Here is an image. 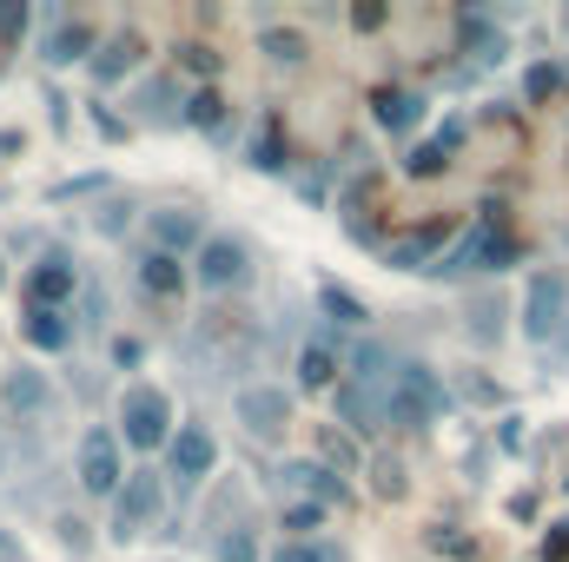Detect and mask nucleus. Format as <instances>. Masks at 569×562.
<instances>
[{"instance_id":"1","label":"nucleus","mask_w":569,"mask_h":562,"mask_svg":"<svg viewBox=\"0 0 569 562\" xmlns=\"http://www.w3.org/2000/svg\"><path fill=\"white\" fill-rule=\"evenodd\" d=\"M391 378H398L391 351H385V344H358V351H351V378L338 384V423H345V430H358V436L385 430Z\"/></svg>"},{"instance_id":"2","label":"nucleus","mask_w":569,"mask_h":562,"mask_svg":"<svg viewBox=\"0 0 569 562\" xmlns=\"http://www.w3.org/2000/svg\"><path fill=\"white\" fill-rule=\"evenodd\" d=\"M443 404H450V398H443V384H437L430 364H398L385 423H391V430H430V423L443 418Z\"/></svg>"},{"instance_id":"3","label":"nucleus","mask_w":569,"mask_h":562,"mask_svg":"<svg viewBox=\"0 0 569 562\" xmlns=\"http://www.w3.org/2000/svg\"><path fill=\"white\" fill-rule=\"evenodd\" d=\"M172 398L159 391V384H133L127 398H120V443H133V450H166L172 443Z\"/></svg>"},{"instance_id":"4","label":"nucleus","mask_w":569,"mask_h":562,"mask_svg":"<svg viewBox=\"0 0 569 562\" xmlns=\"http://www.w3.org/2000/svg\"><path fill=\"white\" fill-rule=\"evenodd\" d=\"M569 324V279L563 272H537L523 291V338L530 344H557Z\"/></svg>"},{"instance_id":"5","label":"nucleus","mask_w":569,"mask_h":562,"mask_svg":"<svg viewBox=\"0 0 569 562\" xmlns=\"http://www.w3.org/2000/svg\"><path fill=\"white\" fill-rule=\"evenodd\" d=\"M212 470H219V443H212V430H206V423H179L172 443H166V476H172L179 490H199Z\"/></svg>"},{"instance_id":"6","label":"nucleus","mask_w":569,"mask_h":562,"mask_svg":"<svg viewBox=\"0 0 569 562\" xmlns=\"http://www.w3.org/2000/svg\"><path fill=\"white\" fill-rule=\"evenodd\" d=\"M192 279L206 284V291H239V284L252 279V252H246V239H199V252H192Z\"/></svg>"},{"instance_id":"7","label":"nucleus","mask_w":569,"mask_h":562,"mask_svg":"<svg viewBox=\"0 0 569 562\" xmlns=\"http://www.w3.org/2000/svg\"><path fill=\"white\" fill-rule=\"evenodd\" d=\"M159 510H166V490H159V476L152 470H133L127 483H120V496H113V536L127 543V536H140L159 523Z\"/></svg>"},{"instance_id":"8","label":"nucleus","mask_w":569,"mask_h":562,"mask_svg":"<svg viewBox=\"0 0 569 562\" xmlns=\"http://www.w3.org/2000/svg\"><path fill=\"white\" fill-rule=\"evenodd\" d=\"M127 470H120V430H87L80 436V490L87 496H120Z\"/></svg>"},{"instance_id":"9","label":"nucleus","mask_w":569,"mask_h":562,"mask_svg":"<svg viewBox=\"0 0 569 562\" xmlns=\"http://www.w3.org/2000/svg\"><path fill=\"white\" fill-rule=\"evenodd\" d=\"M239 423L252 430V436H279L284 423H291V391L284 384H239Z\"/></svg>"},{"instance_id":"10","label":"nucleus","mask_w":569,"mask_h":562,"mask_svg":"<svg viewBox=\"0 0 569 562\" xmlns=\"http://www.w3.org/2000/svg\"><path fill=\"white\" fill-rule=\"evenodd\" d=\"M443 245H450V219H437V225H425V232H411V239H398L385 259L398 265V272H430L437 259H443Z\"/></svg>"},{"instance_id":"11","label":"nucleus","mask_w":569,"mask_h":562,"mask_svg":"<svg viewBox=\"0 0 569 562\" xmlns=\"http://www.w3.org/2000/svg\"><path fill=\"white\" fill-rule=\"evenodd\" d=\"M371 113H378L385 133H411V127L425 120V93H411V87H378V93H371Z\"/></svg>"},{"instance_id":"12","label":"nucleus","mask_w":569,"mask_h":562,"mask_svg":"<svg viewBox=\"0 0 569 562\" xmlns=\"http://www.w3.org/2000/svg\"><path fill=\"white\" fill-rule=\"evenodd\" d=\"M140 60H146V40H140V33H113V40L93 53V80H100V87H113V80H127Z\"/></svg>"},{"instance_id":"13","label":"nucleus","mask_w":569,"mask_h":562,"mask_svg":"<svg viewBox=\"0 0 569 562\" xmlns=\"http://www.w3.org/2000/svg\"><path fill=\"white\" fill-rule=\"evenodd\" d=\"M463 145V120H443V133L437 140H425V145H411V159H405V172L411 179H437L443 165H450V152Z\"/></svg>"},{"instance_id":"14","label":"nucleus","mask_w":569,"mask_h":562,"mask_svg":"<svg viewBox=\"0 0 569 562\" xmlns=\"http://www.w3.org/2000/svg\"><path fill=\"white\" fill-rule=\"evenodd\" d=\"M73 265H67V259H60V252H53V259H47V265H33V279H27V291H33V304H47V311H60V304H67V298H73Z\"/></svg>"},{"instance_id":"15","label":"nucleus","mask_w":569,"mask_h":562,"mask_svg":"<svg viewBox=\"0 0 569 562\" xmlns=\"http://www.w3.org/2000/svg\"><path fill=\"white\" fill-rule=\"evenodd\" d=\"M140 284H146V298H166V304H172V298L186 291V265H179L172 252H159V245H152V252L140 259Z\"/></svg>"},{"instance_id":"16","label":"nucleus","mask_w":569,"mask_h":562,"mask_svg":"<svg viewBox=\"0 0 569 562\" xmlns=\"http://www.w3.org/2000/svg\"><path fill=\"white\" fill-rule=\"evenodd\" d=\"M100 40H93V27L87 20H60L53 33H47V67H73V60H87Z\"/></svg>"},{"instance_id":"17","label":"nucleus","mask_w":569,"mask_h":562,"mask_svg":"<svg viewBox=\"0 0 569 562\" xmlns=\"http://www.w3.org/2000/svg\"><path fill=\"white\" fill-rule=\"evenodd\" d=\"M284 483H291V490H305L311 503H351V490H345L325 463H284Z\"/></svg>"},{"instance_id":"18","label":"nucleus","mask_w":569,"mask_h":562,"mask_svg":"<svg viewBox=\"0 0 569 562\" xmlns=\"http://www.w3.org/2000/svg\"><path fill=\"white\" fill-rule=\"evenodd\" d=\"M0 398H7L13 418H40V411H47V378H40V371H7Z\"/></svg>"},{"instance_id":"19","label":"nucleus","mask_w":569,"mask_h":562,"mask_svg":"<svg viewBox=\"0 0 569 562\" xmlns=\"http://www.w3.org/2000/svg\"><path fill=\"white\" fill-rule=\"evenodd\" d=\"M20 331H27V344H33V351H67V338H73V331H67V318H60V311H47V304H33Z\"/></svg>"},{"instance_id":"20","label":"nucleus","mask_w":569,"mask_h":562,"mask_svg":"<svg viewBox=\"0 0 569 562\" xmlns=\"http://www.w3.org/2000/svg\"><path fill=\"white\" fill-rule=\"evenodd\" d=\"M284 159H291V152H284V120L266 113L259 133H252V165H259V172H284Z\"/></svg>"},{"instance_id":"21","label":"nucleus","mask_w":569,"mask_h":562,"mask_svg":"<svg viewBox=\"0 0 569 562\" xmlns=\"http://www.w3.org/2000/svg\"><path fill=\"white\" fill-rule=\"evenodd\" d=\"M457 33H463V47H470L477 60H503V47H510V40H503L483 13H457Z\"/></svg>"},{"instance_id":"22","label":"nucleus","mask_w":569,"mask_h":562,"mask_svg":"<svg viewBox=\"0 0 569 562\" xmlns=\"http://www.w3.org/2000/svg\"><path fill=\"white\" fill-rule=\"evenodd\" d=\"M365 476H371V490H378L385 503H398V496L411 490V483H405V456H398V450H378V456L365 463Z\"/></svg>"},{"instance_id":"23","label":"nucleus","mask_w":569,"mask_h":562,"mask_svg":"<svg viewBox=\"0 0 569 562\" xmlns=\"http://www.w3.org/2000/svg\"><path fill=\"white\" fill-rule=\"evenodd\" d=\"M179 120H186V127H199V133H226V100H219V87L192 93V100L179 107Z\"/></svg>"},{"instance_id":"24","label":"nucleus","mask_w":569,"mask_h":562,"mask_svg":"<svg viewBox=\"0 0 569 562\" xmlns=\"http://www.w3.org/2000/svg\"><path fill=\"white\" fill-rule=\"evenodd\" d=\"M331 378H338V358H331V344H305V351H298V384H305V391H325Z\"/></svg>"},{"instance_id":"25","label":"nucleus","mask_w":569,"mask_h":562,"mask_svg":"<svg viewBox=\"0 0 569 562\" xmlns=\"http://www.w3.org/2000/svg\"><path fill=\"white\" fill-rule=\"evenodd\" d=\"M318 311H325L331 324H365V318H371V311H365L345 284H318Z\"/></svg>"},{"instance_id":"26","label":"nucleus","mask_w":569,"mask_h":562,"mask_svg":"<svg viewBox=\"0 0 569 562\" xmlns=\"http://www.w3.org/2000/svg\"><path fill=\"white\" fill-rule=\"evenodd\" d=\"M259 53H272L279 67H298L311 47H305V33H291V27H259Z\"/></svg>"},{"instance_id":"27","label":"nucleus","mask_w":569,"mask_h":562,"mask_svg":"<svg viewBox=\"0 0 569 562\" xmlns=\"http://www.w3.org/2000/svg\"><path fill=\"white\" fill-rule=\"evenodd\" d=\"M557 93H563V67H557V60H537V67L523 73V100L543 107V100H557Z\"/></svg>"},{"instance_id":"28","label":"nucleus","mask_w":569,"mask_h":562,"mask_svg":"<svg viewBox=\"0 0 569 562\" xmlns=\"http://www.w3.org/2000/svg\"><path fill=\"white\" fill-rule=\"evenodd\" d=\"M152 232H159V252H172V259H179V245H192V239H199V225H192L186 212H159V219H152Z\"/></svg>"},{"instance_id":"29","label":"nucleus","mask_w":569,"mask_h":562,"mask_svg":"<svg viewBox=\"0 0 569 562\" xmlns=\"http://www.w3.org/2000/svg\"><path fill=\"white\" fill-rule=\"evenodd\" d=\"M219 562H259L252 523H226V530H219Z\"/></svg>"},{"instance_id":"30","label":"nucleus","mask_w":569,"mask_h":562,"mask_svg":"<svg viewBox=\"0 0 569 562\" xmlns=\"http://www.w3.org/2000/svg\"><path fill=\"white\" fill-rule=\"evenodd\" d=\"M272 562H345V550H331V543H284V550H272Z\"/></svg>"},{"instance_id":"31","label":"nucleus","mask_w":569,"mask_h":562,"mask_svg":"<svg viewBox=\"0 0 569 562\" xmlns=\"http://www.w3.org/2000/svg\"><path fill=\"white\" fill-rule=\"evenodd\" d=\"M430 550H437V556H457V562L477 556V543H470V536H457L450 523H437V530H430Z\"/></svg>"},{"instance_id":"32","label":"nucleus","mask_w":569,"mask_h":562,"mask_svg":"<svg viewBox=\"0 0 569 562\" xmlns=\"http://www.w3.org/2000/svg\"><path fill=\"white\" fill-rule=\"evenodd\" d=\"M179 67H186V73H206V80H212V73H219V53H206V47H179Z\"/></svg>"},{"instance_id":"33","label":"nucleus","mask_w":569,"mask_h":562,"mask_svg":"<svg viewBox=\"0 0 569 562\" xmlns=\"http://www.w3.org/2000/svg\"><path fill=\"white\" fill-rule=\"evenodd\" d=\"M325 523V503H291L284 510V530H318Z\"/></svg>"},{"instance_id":"34","label":"nucleus","mask_w":569,"mask_h":562,"mask_svg":"<svg viewBox=\"0 0 569 562\" xmlns=\"http://www.w3.org/2000/svg\"><path fill=\"white\" fill-rule=\"evenodd\" d=\"M27 33V7L20 0H0V40H20Z\"/></svg>"},{"instance_id":"35","label":"nucleus","mask_w":569,"mask_h":562,"mask_svg":"<svg viewBox=\"0 0 569 562\" xmlns=\"http://www.w3.org/2000/svg\"><path fill=\"white\" fill-rule=\"evenodd\" d=\"M351 27H358V33L385 27V7H378V0H358V7H351Z\"/></svg>"},{"instance_id":"36","label":"nucleus","mask_w":569,"mask_h":562,"mask_svg":"<svg viewBox=\"0 0 569 562\" xmlns=\"http://www.w3.org/2000/svg\"><path fill=\"white\" fill-rule=\"evenodd\" d=\"M325 456H331V463H345V470H358V450H351L338 430H325Z\"/></svg>"},{"instance_id":"37","label":"nucleus","mask_w":569,"mask_h":562,"mask_svg":"<svg viewBox=\"0 0 569 562\" xmlns=\"http://www.w3.org/2000/svg\"><path fill=\"white\" fill-rule=\"evenodd\" d=\"M543 556H550V562H569V523H557V530H550V543H543Z\"/></svg>"},{"instance_id":"38","label":"nucleus","mask_w":569,"mask_h":562,"mask_svg":"<svg viewBox=\"0 0 569 562\" xmlns=\"http://www.w3.org/2000/svg\"><path fill=\"white\" fill-rule=\"evenodd\" d=\"M93 127H100V133H107V140H127V133H133V127H127V120H113V113H100V107H93Z\"/></svg>"},{"instance_id":"39","label":"nucleus","mask_w":569,"mask_h":562,"mask_svg":"<svg viewBox=\"0 0 569 562\" xmlns=\"http://www.w3.org/2000/svg\"><path fill=\"white\" fill-rule=\"evenodd\" d=\"M557 344H563V351H569V324H563V338H557Z\"/></svg>"},{"instance_id":"40","label":"nucleus","mask_w":569,"mask_h":562,"mask_svg":"<svg viewBox=\"0 0 569 562\" xmlns=\"http://www.w3.org/2000/svg\"><path fill=\"white\" fill-rule=\"evenodd\" d=\"M0 279H7V272H0Z\"/></svg>"}]
</instances>
